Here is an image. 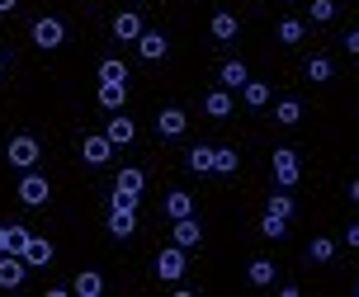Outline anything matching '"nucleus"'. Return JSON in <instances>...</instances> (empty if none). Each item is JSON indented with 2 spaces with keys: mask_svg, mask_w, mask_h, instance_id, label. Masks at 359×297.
<instances>
[{
  "mask_svg": "<svg viewBox=\"0 0 359 297\" xmlns=\"http://www.w3.org/2000/svg\"><path fill=\"white\" fill-rule=\"evenodd\" d=\"M29 236H34L29 227H5V250H10V255H24V245H29Z\"/></svg>",
  "mask_w": 359,
  "mask_h": 297,
  "instance_id": "25",
  "label": "nucleus"
},
{
  "mask_svg": "<svg viewBox=\"0 0 359 297\" xmlns=\"http://www.w3.org/2000/svg\"><path fill=\"white\" fill-rule=\"evenodd\" d=\"M100 81H128V67L118 57H104V62H100Z\"/></svg>",
  "mask_w": 359,
  "mask_h": 297,
  "instance_id": "30",
  "label": "nucleus"
},
{
  "mask_svg": "<svg viewBox=\"0 0 359 297\" xmlns=\"http://www.w3.org/2000/svg\"><path fill=\"white\" fill-rule=\"evenodd\" d=\"M355 297H359V283H355Z\"/></svg>",
  "mask_w": 359,
  "mask_h": 297,
  "instance_id": "41",
  "label": "nucleus"
},
{
  "mask_svg": "<svg viewBox=\"0 0 359 297\" xmlns=\"http://www.w3.org/2000/svg\"><path fill=\"white\" fill-rule=\"evenodd\" d=\"M217 81H222V90H236V85H246V81H251V71H246V62H222Z\"/></svg>",
  "mask_w": 359,
  "mask_h": 297,
  "instance_id": "16",
  "label": "nucleus"
},
{
  "mask_svg": "<svg viewBox=\"0 0 359 297\" xmlns=\"http://www.w3.org/2000/svg\"><path fill=\"white\" fill-rule=\"evenodd\" d=\"M303 19H284V24H279V43H288V48H293V43H303Z\"/></svg>",
  "mask_w": 359,
  "mask_h": 297,
  "instance_id": "29",
  "label": "nucleus"
},
{
  "mask_svg": "<svg viewBox=\"0 0 359 297\" xmlns=\"http://www.w3.org/2000/svg\"><path fill=\"white\" fill-rule=\"evenodd\" d=\"M5 156H10V165H19V170H34L38 165V141L29 137V132H19V137H10V146H5Z\"/></svg>",
  "mask_w": 359,
  "mask_h": 297,
  "instance_id": "2",
  "label": "nucleus"
},
{
  "mask_svg": "<svg viewBox=\"0 0 359 297\" xmlns=\"http://www.w3.org/2000/svg\"><path fill=\"white\" fill-rule=\"evenodd\" d=\"M341 43H345V53H350V57H359V29H350Z\"/></svg>",
  "mask_w": 359,
  "mask_h": 297,
  "instance_id": "36",
  "label": "nucleus"
},
{
  "mask_svg": "<svg viewBox=\"0 0 359 297\" xmlns=\"http://www.w3.org/2000/svg\"><path fill=\"white\" fill-rule=\"evenodd\" d=\"M203 113H208V118H227V113H232V95H227V90H213V95L203 99Z\"/></svg>",
  "mask_w": 359,
  "mask_h": 297,
  "instance_id": "19",
  "label": "nucleus"
},
{
  "mask_svg": "<svg viewBox=\"0 0 359 297\" xmlns=\"http://www.w3.org/2000/svg\"><path fill=\"white\" fill-rule=\"evenodd\" d=\"M189 170H198V175L213 170V146H194V151H189Z\"/></svg>",
  "mask_w": 359,
  "mask_h": 297,
  "instance_id": "31",
  "label": "nucleus"
},
{
  "mask_svg": "<svg viewBox=\"0 0 359 297\" xmlns=\"http://www.w3.org/2000/svg\"><path fill=\"white\" fill-rule=\"evenodd\" d=\"M331 255H336V241H326V236H312V241H307V260L326 264Z\"/></svg>",
  "mask_w": 359,
  "mask_h": 297,
  "instance_id": "23",
  "label": "nucleus"
},
{
  "mask_svg": "<svg viewBox=\"0 0 359 297\" xmlns=\"http://www.w3.org/2000/svg\"><path fill=\"white\" fill-rule=\"evenodd\" d=\"M274 118L284 123V127H298V123H303V104H298V99H284V104L274 109Z\"/></svg>",
  "mask_w": 359,
  "mask_h": 297,
  "instance_id": "24",
  "label": "nucleus"
},
{
  "mask_svg": "<svg viewBox=\"0 0 359 297\" xmlns=\"http://www.w3.org/2000/svg\"><path fill=\"white\" fill-rule=\"evenodd\" d=\"M118 184H123V189H137V193H142V170H133V165H128L123 175H118Z\"/></svg>",
  "mask_w": 359,
  "mask_h": 297,
  "instance_id": "35",
  "label": "nucleus"
},
{
  "mask_svg": "<svg viewBox=\"0 0 359 297\" xmlns=\"http://www.w3.org/2000/svg\"><path fill=\"white\" fill-rule=\"evenodd\" d=\"M194 212V193H184V189H175V193H165V217L175 222V217H189Z\"/></svg>",
  "mask_w": 359,
  "mask_h": 297,
  "instance_id": "17",
  "label": "nucleus"
},
{
  "mask_svg": "<svg viewBox=\"0 0 359 297\" xmlns=\"http://www.w3.org/2000/svg\"><path fill=\"white\" fill-rule=\"evenodd\" d=\"M48 179L43 175H24L19 179V198H24V203H29V208H43V203H48Z\"/></svg>",
  "mask_w": 359,
  "mask_h": 297,
  "instance_id": "7",
  "label": "nucleus"
},
{
  "mask_svg": "<svg viewBox=\"0 0 359 297\" xmlns=\"http://www.w3.org/2000/svg\"><path fill=\"white\" fill-rule=\"evenodd\" d=\"M265 212H274V217H284V222H288V217H293V198H288V189H274V193H269V208Z\"/></svg>",
  "mask_w": 359,
  "mask_h": 297,
  "instance_id": "26",
  "label": "nucleus"
},
{
  "mask_svg": "<svg viewBox=\"0 0 359 297\" xmlns=\"http://www.w3.org/2000/svg\"><path fill=\"white\" fill-rule=\"evenodd\" d=\"M345 241H350V250H359V222H350V227H345Z\"/></svg>",
  "mask_w": 359,
  "mask_h": 297,
  "instance_id": "37",
  "label": "nucleus"
},
{
  "mask_svg": "<svg viewBox=\"0 0 359 297\" xmlns=\"http://www.w3.org/2000/svg\"><path fill=\"white\" fill-rule=\"evenodd\" d=\"M246 279H251L255 288H269V283H274V264H269V260H251V269H246Z\"/></svg>",
  "mask_w": 359,
  "mask_h": 297,
  "instance_id": "21",
  "label": "nucleus"
},
{
  "mask_svg": "<svg viewBox=\"0 0 359 297\" xmlns=\"http://www.w3.org/2000/svg\"><path fill=\"white\" fill-rule=\"evenodd\" d=\"M19 0H0V15H10V10H15Z\"/></svg>",
  "mask_w": 359,
  "mask_h": 297,
  "instance_id": "38",
  "label": "nucleus"
},
{
  "mask_svg": "<svg viewBox=\"0 0 359 297\" xmlns=\"http://www.w3.org/2000/svg\"><path fill=\"white\" fill-rule=\"evenodd\" d=\"M274 184L279 189H293L298 184V151L293 146H274Z\"/></svg>",
  "mask_w": 359,
  "mask_h": 297,
  "instance_id": "3",
  "label": "nucleus"
},
{
  "mask_svg": "<svg viewBox=\"0 0 359 297\" xmlns=\"http://www.w3.org/2000/svg\"><path fill=\"white\" fill-rule=\"evenodd\" d=\"M72 293H81V297H100V293H104V279H100L95 269H86V274H76Z\"/></svg>",
  "mask_w": 359,
  "mask_h": 297,
  "instance_id": "18",
  "label": "nucleus"
},
{
  "mask_svg": "<svg viewBox=\"0 0 359 297\" xmlns=\"http://www.w3.org/2000/svg\"><path fill=\"white\" fill-rule=\"evenodd\" d=\"M128 99V81H100V109H109V113H118Z\"/></svg>",
  "mask_w": 359,
  "mask_h": 297,
  "instance_id": "11",
  "label": "nucleus"
},
{
  "mask_svg": "<svg viewBox=\"0 0 359 297\" xmlns=\"http://www.w3.org/2000/svg\"><path fill=\"white\" fill-rule=\"evenodd\" d=\"M133 231H137V212H123V208L109 212V236H118V241H123V236H133Z\"/></svg>",
  "mask_w": 359,
  "mask_h": 297,
  "instance_id": "15",
  "label": "nucleus"
},
{
  "mask_svg": "<svg viewBox=\"0 0 359 297\" xmlns=\"http://www.w3.org/2000/svg\"><path fill=\"white\" fill-rule=\"evenodd\" d=\"M137 198H142V193L123 189V184H114V193H109V203H114V208H123V212H137Z\"/></svg>",
  "mask_w": 359,
  "mask_h": 297,
  "instance_id": "22",
  "label": "nucleus"
},
{
  "mask_svg": "<svg viewBox=\"0 0 359 297\" xmlns=\"http://www.w3.org/2000/svg\"><path fill=\"white\" fill-rule=\"evenodd\" d=\"M236 29H241V24H236V15H213V38H217V43H232Z\"/></svg>",
  "mask_w": 359,
  "mask_h": 297,
  "instance_id": "20",
  "label": "nucleus"
},
{
  "mask_svg": "<svg viewBox=\"0 0 359 297\" xmlns=\"http://www.w3.org/2000/svg\"><path fill=\"white\" fill-rule=\"evenodd\" d=\"M284 231H288V222H284V217H274V212H265V222H260V236H269V241H279Z\"/></svg>",
  "mask_w": 359,
  "mask_h": 297,
  "instance_id": "32",
  "label": "nucleus"
},
{
  "mask_svg": "<svg viewBox=\"0 0 359 297\" xmlns=\"http://www.w3.org/2000/svg\"><path fill=\"white\" fill-rule=\"evenodd\" d=\"M241 95H246V104H251V109L269 104V85H265V81H246V85H241Z\"/></svg>",
  "mask_w": 359,
  "mask_h": 297,
  "instance_id": "27",
  "label": "nucleus"
},
{
  "mask_svg": "<svg viewBox=\"0 0 359 297\" xmlns=\"http://www.w3.org/2000/svg\"><path fill=\"white\" fill-rule=\"evenodd\" d=\"M24 264H29V269H34V264H53V241L29 236V245H24Z\"/></svg>",
  "mask_w": 359,
  "mask_h": 297,
  "instance_id": "14",
  "label": "nucleus"
},
{
  "mask_svg": "<svg viewBox=\"0 0 359 297\" xmlns=\"http://www.w3.org/2000/svg\"><path fill=\"white\" fill-rule=\"evenodd\" d=\"M24 274H29V264H24V255H0V288H19L24 283Z\"/></svg>",
  "mask_w": 359,
  "mask_h": 297,
  "instance_id": "6",
  "label": "nucleus"
},
{
  "mask_svg": "<svg viewBox=\"0 0 359 297\" xmlns=\"http://www.w3.org/2000/svg\"><path fill=\"white\" fill-rule=\"evenodd\" d=\"M137 34H142V19L133 15V10H118V15H114V38H123V43H137Z\"/></svg>",
  "mask_w": 359,
  "mask_h": 297,
  "instance_id": "12",
  "label": "nucleus"
},
{
  "mask_svg": "<svg viewBox=\"0 0 359 297\" xmlns=\"http://www.w3.org/2000/svg\"><path fill=\"white\" fill-rule=\"evenodd\" d=\"M81 156H86L90 165H104V160L114 156V141H109L104 132H100V137H86V146H81Z\"/></svg>",
  "mask_w": 359,
  "mask_h": 297,
  "instance_id": "13",
  "label": "nucleus"
},
{
  "mask_svg": "<svg viewBox=\"0 0 359 297\" xmlns=\"http://www.w3.org/2000/svg\"><path fill=\"white\" fill-rule=\"evenodd\" d=\"M307 76H312L317 85H322V81H331V62H326V57H312V62H307Z\"/></svg>",
  "mask_w": 359,
  "mask_h": 297,
  "instance_id": "34",
  "label": "nucleus"
},
{
  "mask_svg": "<svg viewBox=\"0 0 359 297\" xmlns=\"http://www.w3.org/2000/svg\"><path fill=\"white\" fill-rule=\"evenodd\" d=\"M0 255H5V227H0Z\"/></svg>",
  "mask_w": 359,
  "mask_h": 297,
  "instance_id": "40",
  "label": "nucleus"
},
{
  "mask_svg": "<svg viewBox=\"0 0 359 297\" xmlns=\"http://www.w3.org/2000/svg\"><path fill=\"white\" fill-rule=\"evenodd\" d=\"M213 170H217V175H236V151L213 146Z\"/></svg>",
  "mask_w": 359,
  "mask_h": 297,
  "instance_id": "28",
  "label": "nucleus"
},
{
  "mask_svg": "<svg viewBox=\"0 0 359 297\" xmlns=\"http://www.w3.org/2000/svg\"><path fill=\"white\" fill-rule=\"evenodd\" d=\"M184 127H189V113L184 109H161L156 113V132L161 137H184Z\"/></svg>",
  "mask_w": 359,
  "mask_h": 297,
  "instance_id": "8",
  "label": "nucleus"
},
{
  "mask_svg": "<svg viewBox=\"0 0 359 297\" xmlns=\"http://www.w3.org/2000/svg\"><path fill=\"white\" fill-rule=\"evenodd\" d=\"M170 236H175V245H180V250H194V245L203 241V227H198V222H194V212H189V217H175Z\"/></svg>",
  "mask_w": 359,
  "mask_h": 297,
  "instance_id": "5",
  "label": "nucleus"
},
{
  "mask_svg": "<svg viewBox=\"0 0 359 297\" xmlns=\"http://www.w3.org/2000/svg\"><path fill=\"white\" fill-rule=\"evenodd\" d=\"M137 53H142V62H161V57L170 53V38H165L161 29H142V34H137Z\"/></svg>",
  "mask_w": 359,
  "mask_h": 297,
  "instance_id": "4",
  "label": "nucleus"
},
{
  "mask_svg": "<svg viewBox=\"0 0 359 297\" xmlns=\"http://www.w3.org/2000/svg\"><path fill=\"white\" fill-rule=\"evenodd\" d=\"M156 274H161L165 283H175L180 274H184V250H180V245H170V250L156 255Z\"/></svg>",
  "mask_w": 359,
  "mask_h": 297,
  "instance_id": "9",
  "label": "nucleus"
},
{
  "mask_svg": "<svg viewBox=\"0 0 359 297\" xmlns=\"http://www.w3.org/2000/svg\"><path fill=\"white\" fill-rule=\"evenodd\" d=\"M0 71H5V62H0Z\"/></svg>",
  "mask_w": 359,
  "mask_h": 297,
  "instance_id": "42",
  "label": "nucleus"
},
{
  "mask_svg": "<svg viewBox=\"0 0 359 297\" xmlns=\"http://www.w3.org/2000/svg\"><path fill=\"white\" fill-rule=\"evenodd\" d=\"M104 137L114 141V146H128V141L137 137V123L128 118V113H114V118H109V127H104Z\"/></svg>",
  "mask_w": 359,
  "mask_h": 297,
  "instance_id": "10",
  "label": "nucleus"
},
{
  "mask_svg": "<svg viewBox=\"0 0 359 297\" xmlns=\"http://www.w3.org/2000/svg\"><path fill=\"white\" fill-rule=\"evenodd\" d=\"M336 19V0H312V24H331Z\"/></svg>",
  "mask_w": 359,
  "mask_h": 297,
  "instance_id": "33",
  "label": "nucleus"
},
{
  "mask_svg": "<svg viewBox=\"0 0 359 297\" xmlns=\"http://www.w3.org/2000/svg\"><path fill=\"white\" fill-rule=\"evenodd\" d=\"M29 38H34L38 48H62L67 43V29H62V19H53V15H43V19H34V29H29Z\"/></svg>",
  "mask_w": 359,
  "mask_h": 297,
  "instance_id": "1",
  "label": "nucleus"
},
{
  "mask_svg": "<svg viewBox=\"0 0 359 297\" xmlns=\"http://www.w3.org/2000/svg\"><path fill=\"white\" fill-rule=\"evenodd\" d=\"M350 198H355V203H359V179H350Z\"/></svg>",
  "mask_w": 359,
  "mask_h": 297,
  "instance_id": "39",
  "label": "nucleus"
}]
</instances>
